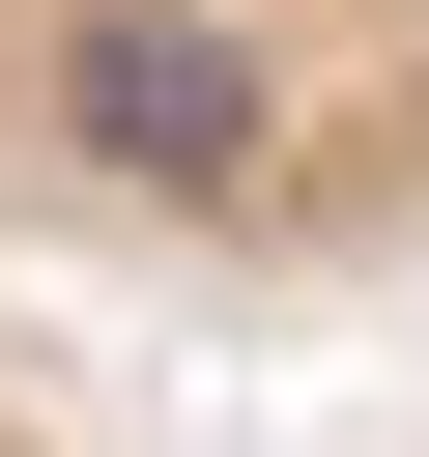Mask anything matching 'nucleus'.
I'll use <instances>...</instances> for the list:
<instances>
[{
	"label": "nucleus",
	"mask_w": 429,
	"mask_h": 457,
	"mask_svg": "<svg viewBox=\"0 0 429 457\" xmlns=\"http://www.w3.org/2000/svg\"><path fill=\"white\" fill-rule=\"evenodd\" d=\"M429 314V0H0V314Z\"/></svg>",
	"instance_id": "nucleus-1"
},
{
	"label": "nucleus",
	"mask_w": 429,
	"mask_h": 457,
	"mask_svg": "<svg viewBox=\"0 0 429 457\" xmlns=\"http://www.w3.org/2000/svg\"><path fill=\"white\" fill-rule=\"evenodd\" d=\"M0 457H86V428H57V371H29V314H0Z\"/></svg>",
	"instance_id": "nucleus-2"
}]
</instances>
